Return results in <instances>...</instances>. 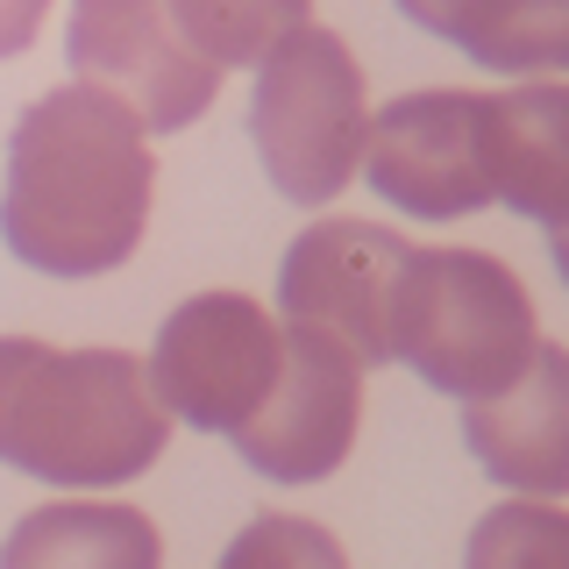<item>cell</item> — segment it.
<instances>
[{
  "mask_svg": "<svg viewBox=\"0 0 569 569\" xmlns=\"http://www.w3.org/2000/svg\"><path fill=\"white\" fill-rule=\"evenodd\" d=\"M157 157L136 107L107 86H50L22 107L0 178V242L43 278H107L150 228Z\"/></svg>",
  "mask_w": 569,
  "mask_h": 569,
  "instance_id": "cell-1",
  "label": "cell"
},
{
  "mask_svg": "<svg viewBox=\"0 0 569 569\" xmlns=\"http://www.w3.org/2000/svg\"><path fill=\"white\" fill-rule=\"evenodd\" d=\"M171 441L150 363L129 349H58L0 335V462L43 485L100 491L142 477Z\"/></svg>",
  "mask_w": 569,
  "mask_h": 569,
  "instance_id": "cell-2",
  "label": "cell"
},
{
  "mask_svg": "<svg viewBox=\"0 0 569 569\" xmlns=\"http://www.w3.org/2000/svg\"><path fill=\"white\" fill-rule=\"evenodd\" d=\"M541 349V320L512 263L485 249H420L399 271L391 299V363H406L449 399L506 391Z\"/></svg>",
  "mask_w": 569,
  "mask_h": 569,
  "instance_id": "cell-3",
  "label": "cell"
},
{
  "mask_svg": "<svg viewBox=\"0 0 569 569\" xmlns=\"http://www.w3.org/2000/svg\"><path fill=\"white\" fill-rule=\"evenodd\" d=\"M249 136H257V157L271 171V186L292 207L342 200V186L363 171V142H370L363 64L349 58L342 36L307 22L257 64Z\"/></svg>",
  "mask_w": 569,
  "mask_h": 569,
  "instance_id": "cell-4",
  "label": "cell"
},
{
  "mask_svg": "<svg viewBox=\"0 0 569 569\" xmlns=\"http://www.w3.org/2000/svg\"><path fill=\"white\" fill-rule=\"evenodd\" d=\"M278 370H284V328L249 292H200L171 307L150 349L157 406L200 435H236L271 399Z\"/></svg>",
  "mask_w": 569,
  "mask_h": 569,
  "instance_id": "cell-5",
  "label": "cell"
},
{
  "mask_svg": "<svg viewBox=\"0 0 569 569\" xmlns=\"http://www.w3.org/2000/svg\"><path fill=\"white\" fill-rule=\"evenodd\" d=\"M491 93H406L370 114L363 178L385 207L413 221H456V213L491 207Z\"/></svg>",
  "mask_w": 569,
  "mask_h": 569,
  "instance_id": "cell-6",
  "label": "cell"
},
{
  "mask_svg": "<svg viewBox=\"0 0 569 569\" xmlns=\"http://www.w3.org/2000/svg\"><path fill=\"white\" fill-rule=\"evenodd\" d=\"M413 242L378 221H313L299 228L278 263L284 328H313L342 342L363 370L391 363V299Z\"/></svg>",
  "mask_w": 569,
  "mask_h": 569,
  "instance_id": "cell-7",
  "label": "cell"
},
{
  "mask_svg": "<svg viewBox=\"0 0 569 569\" xmlns=\"http://www.w3.org/2000/svg\"><path fill=\"white\" fill-rule=\"evenodd\" d=\"M363 420V363L313 328H284V370L236 435V456L271 485H320L342 470Z\"/></svg>",
  "mask_w": 569,
  "mask_h": 569,
  "instance_id": "cell-8",
  "label": "cell"
},
{
  "mask_svg": "<svg viewBox=\"0 0 569 569\" xmlns=\"http://www.w3.org/2000/svg\"><path fill=\"white\" fill-rule=\"evenodd\" d=\"M64 58L86 86H107L129 100L142 136L192 129L221 86V71L178 43L164 0H71Z\"/></svg>",
  "mask_w": 569,
  "mask_h": 569,
  "instance_id": "cell-9",
  "label": "cell"
},
{
  "mask_svg": "<svg viewBox=\"0 0 569 569\" xmlns=\"http://www.w3.org/2000/svg\"><path fill=\"white\" fill-rule=\"evenodd\" d=\"M462 441L506 491L520 498L569 491V349L541 342L506 391L462 406Z\"/></svg>",
  "mask_w": 569,
  "mask_h": 569,
  "instance_id": "cell-10",
  "label": "cell"
},
{
  "mask_svg": "<svg viewBox=\"0 0 569 569\" xmlns=\"http://www.w3.org/2000/svg\"><path fill=\"white\" fill-rule=\"evenodd\" d=\"M491 192L520 221L569 228V86L491 93Z\"/></svg>",
  "mask_w": 569,
  "mask_h": 569,
  "instance_id": "cell-11",
  "label": "cell"
},
{
  "mask_svg": "<svg viewBox=\"0 0 569 569\" xmlns=\"http://www.w3.org/2000/svg\"><path fill=\"white\" fill-rule=\"evenodd\" d=\"M399 14L470 64L491 71H569V0H399Z\"/></svg>",
  "mask_w": 569,
  "mask_h": 569,
  "instance_id": "cell-12",
  "label": "cell"
},
{
  "mask_svg": "<svg viewBox=\"0 0 569 569\" xmlns=\"http://www.w3.org/2000/svg\"><path fill=\"white\" fill-rule=\"evenodd\" d=\"M164 541H157L150 512L136 506H36L14 520V533L0 541V569H157Z\"/></svg>",
  "mask_w": 569,
  "mask_h": 569,
  "instance_id": "cell-13",
  "label": "cell"
},
{
  "mask_svg": "<svg viewBox=\"0 0 569 569\" xmlns=\"http://www.w3.org/2000/svg\"><path fill=\"white\" fill-rule=\"evenodd\" d=\"M178 43L213 71L263 64L292 29H307L313 0H164Z\"/></svg>",
  "mask_w": 569,
  "mask_h": 569,
  "instance_id": "cell-14",
  "label": "cell"
},
{
  "mask_svg": "<svg viewBox=\"0 0 569 569\" xmlns=\"http://www.w3.org/2000/svg\"><path fill=\"white\" fill-rule=\"evenodd\" d=\"M462 569H569V512L548 498H506L477 520Z\"/></svg>",
  "mask_w": 569,
  "mask_h": 569,
  "instance_id": "cell-15",
  "label": "cell"
},
{
  "mask_svg": "<svg viewBox=\"0 0 569 569\" xmlns=\"http://www.w3.org/2000/svg\"><path fill=\"white\" fill-rule=\"evenodd\" d=\"M213 569H349V556H342V541H335L320 520H299V512H257V520L221 548Z\"/></svg>",
  "mask_w": 569,
  "mask_h": 569,
  "instance_id": "cell-16",
  "label": "cell"
},
{
  "mask_svg": "<svg viewBox=\"0 0 569 569\" xmlns=\"http://www.w3.org/2000/svg\"><path fill=\"white\" fill-rule=\"evenodd\" d=\"M43 14H50V0H0V64L22 58V50L36 43Z\"/></svg>",
  "mask_w": 569,
  "mask_h": 569,
  "instance_id": "cell-17",
  "label": "cell"
},
{
  "mask_svg": "<svg viewBox=\"0 0 569 569\" xmlns=\"http://www.w3.org/2000/svg\"><path fill=\"white\" fill-rule=\"evenodd\" d=\"M548 257H556V271L569 284V228H548Z\"/></svg>",
  "mask_w": 569,
  "mask_h": 569,
  "instance_id": "cell-18",
  "label": "cell"
}]
</instances>
